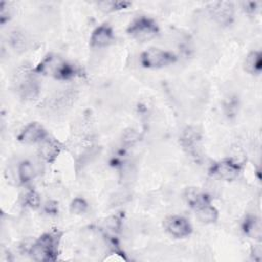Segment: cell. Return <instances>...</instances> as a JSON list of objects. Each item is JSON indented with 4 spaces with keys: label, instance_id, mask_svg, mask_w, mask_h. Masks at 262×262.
Instances as JSON below:
<instances>
[{
    "label": "cell",
    "instance_id": "cell-12",
    "mask_svg": "<svg viewBox=\"0 0 262 262\" xmlns=\"http://www.w3.org/2000/svg\"><path fill=\"white\" fill-rule=\"evenodd\" d=\"M246 70L251 74H259L262 68V57L259 51L251 52L245 61Z\"/></svg>",
    "mask_w": 262,
    "mask_h": 262
},
{
    "label": "cell",
    "instance_id": "cell-14",
    "mask_svg": "<svg viewBox=\"0 0 262 262\" xmlns=\"http://www.w3.org/2000/svg\"><path fill=\"white\" fill-rule=\"evenodd\" d=\"M34 175H35V171H34L33 165L30 162L25 161V162H21L19 164V166H18V177H19V180L23 183L31 181L34 178Z\"/></svg>",
    "mask_w": 262,
    "mask_h": 262
},
{
    "label": "cell",
    "instance_id": "cell-3",
    "mask_svg": "<svg viewBox=\"0 0 262 262\" xmlns=\"http://www.w3.org/2000/svg\"><path fill=\"white\" fill-rule=\"evenodd\" d=\"M176 57L173 53L151 47L143 51L140 55V62L144 68L148 69H160L167 67L175 61Z\"/></svg>",
    "mask_w": 262,
    "mask_h": 262
},
{
    "label": "cell",
    "instance_id": "cell-4",
    "mask_svg": "<svg viewBox=\"0 0 262 262\" xmlns=\"http://www.w3.org/2000/svg\"><path fill=\"white\" fill-rule=\"evenodd\" d=\"M164 227L175 237H185L190 234L192 229L188 220L178 215L168 217L164 221Z\"/></svg>",
    "mask_w": 262,
    "mask_h": 262
},
{
    "label": "cell",
    "instance_id": "cell-15",
    "mask_svg": "<svg viewBox=\"0 0 262 262\" xmlns=\"http://www.w3.org/2000/svg\"><path fill=\"white\" fill-rule=\"evenodd\" d=\"M97 5L99 6V9L110 12V11L124 9L127 6H129L130 3L126 1H101V2H98Z\"/></svg>",
    "mask_w": 262,
    "mask_h": 262
},
{
    "label": "cell",
    "instance_id": "cell-7",
    "mask_svg": "<svg viewBox=\"0 0 262 262\" xmlns=\"http://www.w3.org/2000/svg\"><path fill=\"white\" fill-rule=\"evenodd\" d=\"M114 40V33L111 27L107 25H101L96 28L90 38L92 46L95 47H105L112 43Z\"/></svg>",
    "mask_w": 262,
    "mask_h": 262
},
{
    "label": "cell",
    "instance_id": "cell-6",
    "mask_svg": "<svg viewBox=\"0 0 262 262\" xmlns=\"http://www.w3.org/2000/svg\"><path fill=\"white\" fill-rule=\"evenodd\" d=\"M210 11L213 18L220 25H229L233 19V5L230 2H216Z\"/></svg>",
    "mask_w": 262,
    "mask_h": 262
},
{
    "label": "cell",
    "instance_id": "cell-8",
    "mask_svg": "<svg viewBox=\"0 0 262 262\" xmlns=\"http://www.w3.org/2000/svg\"><path fill=\"white\" fill-rule=\"evenodd\" d=\"M214 172L224 180H233L239 173V167L235 162L231 160H224L217 163L214 168Z\"/></svg>",
    "mask_w": 262,
    "mask_h": 262
},
{
    "label": "cell",
    "instance_id": "cell-1",
    "mask_svg": "<svg viewBox=\"0 0 262 262\" xmlns=\"http://www.w3.org/2000/svg\"><path fill=\"white\" fill-rule=\"evenodd\" d=\"M57 244L56 235L45 233L32 245L30 255L36 261H52L56 257Z\"/></svg>",
    "mask_w": 262,
    "mask_h": 262
},
{
    "label": "cell",
    "instance_id": "cell-11",
    "mask_svg": "<svg viewBox=\"0 0 262 262\" xmlns=\"http://www.w3.org/2000/svg\"><path fill=\"white\" fill-rule=\"evenodd\" d=\"M261 221L259 218L255 216H250L246 218L243 224V229L247 235H249L252 238H257L259 239L262 234V229H261Z\"/></svg>",
    "mask_w": 262,
    "mask_h": 262
},
{
    "label": "cell",
    "instance_id": "cell-2",
    "mask_svg": "<svg viewBox=\"0 0 262 262\" xmlns=\"http://www.w3.org/2000/svg\"><path fill=\"white\" fill-rule=\"evenodd\" d=\"M158 32L159 29L157 24L145 16H140L134 19L128 28V34L139 42H145L152 39Z\"/></svg>",
    "mask_w": 262,
    "mask_h": 262
},
{
    "label": "cell",
    "instance_id": "cell-5",
    "mask_svg": "<svg viewBox=\"0 0 262 262\" xmlns=\"http://www.w3.org/2000/svg\"><path fill=\"white\" fill-rule=\"evenodd\" d=\"M47 137L43 126L39 123H31L26 126L18 135V140L25 143H41Z\"/></svg>",
    "mask_w": 262,
    "mask_h": 262
},
{
    "label": "cell",
    "instance_id": "cell-10",
    "mask_svg": "<svg viewBox=\"0 0 262 262\" xmlns=\"http://www.w3.org/2000/svg\"><path fill=\"white\" fill-rule=\"evenodd\" d=\"M195 215L204 223H212L215 222L218 218V212L217 210L210 205V203H205L203 205H200L195 209Z\"/></svg>",
    "mask_w": 262,
    "mask_h": 262
},
{
    "label": "cell",
    "instance_id": "cell-13",
    "mask_svg": "<svg viewBox=\"0 0 262 262\" xmlns=\"http://www.w3.org/2000/svg\"><path fill=\"white\" fill-rule=\"evenodd\" d=\"M181 140H182L183 146L185 148H187L189 152H192L193 150L196 149L198 142L200 140V136H199V133L195 130H193L191 128H188L187 130L184 131Z\"/></svg>",
    "mask_w": 262,
    "mask_h": 262
},
{
    "label": "cell",
    "instance_id": "cell-16",
    "mask_svg": "<svg viewBox=\"0 0 262 262\" xmlns=\"http://www.w3.org/2000/svg\"><path fill=\"white\" fill-rule=\"evenodd\" d=\"M87 209V203L80 198L75 199L71 204V211L75 214H82Z\"/></svg>",
    "mask_w": 262,
    "mask_h": 262
},
{
    "label": "cell",
    "instance_id": "cell-9",
    "mask_svg": "<svg viewBox=\"0 0 262 262\" xmlns=\"http://www.w3.org/2000/svg\"><path fill=\"white\" fill-rule=\"evenodd\" d=\"M60 151V145L57 141L54 139L45 138L40 143V154L43 159H45L47 162H52L56 159Z\"/></svg>",
    "mask_w": 262,
    "mask_h": 262
},
{
    "label": "cell",
    "instance_id": "cell-17",
    "mask_svg": "<svg viewBox=\"0 0 262 262\" xmlns=\"http://www.w3.org/2000/svg\"><path fill=\"white\" fill-rule=\"evenodd\" d=\"M26 203L32 207V208H36L39 205V198L38 195L34 192V191H30L26 194Z\"/></svg>",
    "mask_w": 262,
    "mask_h": 262
}]
</instances>
